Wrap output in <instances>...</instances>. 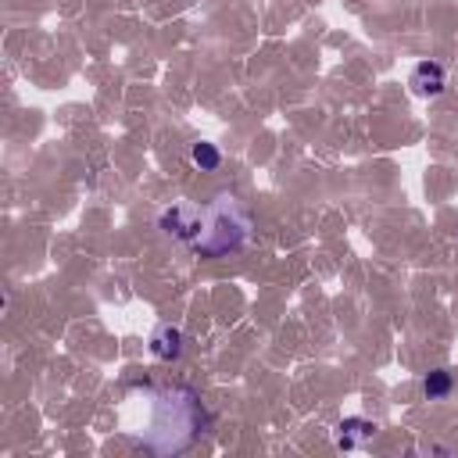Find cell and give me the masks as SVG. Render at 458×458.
<instances>
[{"mask_svg": "<svg viewBox=\"0 0 458 458\" xmlns=\"http://www.w3.org/2000/svg\"><path fill=\"white\" fill-rule=\"evenodd\" d=\"M190 161H193L200 172H215V168L222 165V154H218L215 143H204V140H200V143L190 147Z\"/></svg>", "mask_w": 458, "mask_h": 458, "instance_id": "ba28073f", "label": "cell"}, {"mask_svg": "<svg viewBox=\"0 0 458 458\" xmlns=\"http://www.w3.org/2000/svg\"><path fill=\"white\" fill-rule=\"evenodd\" d=\"M451 386H454L451 369H433V372H426V379H422V394H426V401H444V397L451 394Z\"/></svg>", "mask_w": 458, "mask_h": 458, "instance_id": "52a82bcc", "label": "cell"}, {"mask_svg": "<svg viewBox=\"0 0 458 458\" xmlns=\"http://www.w3.org/2000/svg\"><path fill=\"white\" fill-rule=\"evenodd\" d=\"M372 437H376V422H369V419H361V415H351V419H344V422L333 429L336 451H358V447H365Z\"/></svg>", "mask_w": 458, "mask_h": 458, "instance_id": "5b68a950", "label": "cell"}, {"mask_svg": "<svg viewBox=\"0 0 458 458\" xmlns=\"http://www.w3.org/2000/svg\"><path fill=\"white\" fill-rule=\"evenodd\" d=\"M197 426H200V404H197V397H193L190 390H182V386H172V390H161V394H157L150 437H147L143 444L154 447L157 437H165L161 447H157V454L179 451V447L190 444V437L197 433Z\"/></svg>", "mask_w": 458, "mask_h": 458, "instance_id": "6da1fadb", "label": "cell"}, {"mask_svg": "<svg viewBox=\"0 0 458 458\" xmlns=\"http://www.w3.org/2000/svg\"><path fill=\"white\" fill-rule=\"evenodd\" d=\"M150 354L161 358V361L179 358V354H182V333H179V326H172V322L157 326L154 336H150Z\"/></svg>", "mask_w": 458, "mask_h": 458, "instance_id": "8992f818", "label": "cell"}, {"mask_svg": "<svg viewBox=\"0 0 458 458\" xmlns=\"http://www.w3.org/2000/svg\"><path fill=\"white\" fill-rule=\"evenodd\" d=\"M408 86H411L415 97H440V93L447 89V72H444V64H437V61H419V64L411 68Z\"/></svg>", "mask_w": 458, "mask_h": 458, "instance_id": "277c9868", "label": "cell"}, {"mask_svg": "<svg viewBox=\"0 0 458 458\" xmlns=\"http://www.w3.org/2000/svg\"><path fill=\"white\" fill-rule=\"evenodd\" d=\"M157 225H161L165 236L193 247L200 240V233H204V211L197 204H172V208H165L157 215Z\"/></svg>", "mask_w": 458, "mask_h": 458, "instance_id": "3957f363", "label": "cell"}, {"mask_svg": "<svg viewBox=\"0 0 458 458\" xmlns=\"http://www.w3.org/2000/svg\"><path fill=\"white\" fill-rule=\"evenodd\" d=\"M247 236H250L247 215L233 204V197H218V200L204 211V233H200V240H197L193 247H197L204 258H218V254H225V250L243 247Z\"/></svg>", "mask_w": 458, "mask_h": 458, "instance_id": "7a4b0ae2", "label": "cell"}]
</instances>
